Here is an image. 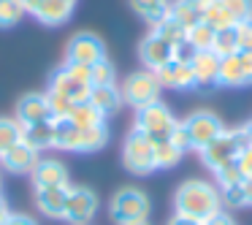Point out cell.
I'll return each mask as SVG.
<instances>
[{
    "mask_svg": "<svg viewBox=\"0 0 252 225\" xmlns=\"http://www.w3.org/2000/svg\"><path fill=\"white\" fill-rule=\"evenodd\" d=\"M222 209V193L206 179H185L174 193V214L206 223Z\"/></svg>",
    "mask_w": 252,
    "mask_h": 225,
    "instance_id": "cell-1",
    "label": "cell"
},
{
    "mask_svg": "<svg viewBox=\"0 0 252 225\" xmlns=\"http://www.w3.org/2000/svg\"><path fill=\"white\" fill-rule=\"evenodd\" d=\"M149 212H152V203L141 187H120L109 201V217L114 220V225L147 223Z\"/></svg>",
    "mask_w": 252,
    "mask_h": 225,
    "instance_id": "cell-2",
    "label": "cell"
},
{
    "mask_svg": "<svg viewBox=\"0 0 252 225\" xmlns=\"http://www.w3.org/2000/svg\"><path fill=\"white\" fill-rule=\"evenodd\" d=\"M247 147H250V141H247L241 125L239 128H230V130L225 128V130L220 133L209 147L201 149V163L214 174V171H220L222 165L233 163V160L239 158V152H241V149H247Z\"/></svg>",
    "mask_w": 252,
    "mask_h": 225,
    "instance_id": "cell-3",
    "label": "cell"
},
{
    "mask_svg": "<svg viewBox=\"0 0 252 225\" xmlns=\"http://www.w3.org/2000/svg\"><path fill=\"white\" fill-rule=\"evenodd\" d=\"M122 165L133 176L155 174L158 171V163H155V141L149 136H144V133H138L136 128H130V133L125 136V144H122Z\"/></svg>",
    "mask_w": 252,
    "mask_h": 225,
    "instance_id": "cell-4",
    "label": "cell"
},
{
    "mask_svg": "<svg viewBox=\"0 0 252 225\" xmlns=\"http://www.w3.org/2000/svg\"><path fill=\"white\" fill-rule=\"evenodd\" d=\"M176 117L163 100H155V103L144 106V109H136V120H133V128L144 136H149L152 141H163V138L171 136V130L176 128Z\"/></svg>",
    "mask_w": 252,
    "mask_h": 225,
    "instance_id": "cell-5",
    "label": "cell"
},
{
    "mask_svg": "<svg viewBox=\"0 0 252 225\" xmlns=\"http://www.w3.org/2000/svg\"><path fill=\"white\" fill-rule=\"evenodd\" d=\"M120 93H122V100H125L127 106H133V109H144V106L160 100L163 87H160L158 73L141 68V71H133L130 76L122 82Z\"/></svg>",
    "mask_w": 252,
    "mask_h": 225,
    "instance_id": "cell-6",
    "label": "cell"
},
{
    "mask_svg": "<svg viewBox=\"0 0 252 225\" xmlns=\"http://www.w3.org/2000/svg\"><path fill=\"white\" fill-rule=\"evenodd\" d=\"M182 125H185L187 138H190V149H198V152L203 147H209L225 130L222 120L214 111H192L187 120H182Z\"/></svg>",
    "mask_w": 252,
    "mask_h": 225,
    "instance_id": "cell-7",
    "label": "cell"
},
{
    "mask_svg": "<svg viewBox=\"0 0 252 225\" xmlns=\"http://www.w3.org/2000/svg\"><path fill=\"white\" fill-rule=\"evenodd\" d=\"M106 57V44L100 35L82 30V33L71 35V41L65 44V63H79V65H90L100 63Z\"/></svg>",
    "mask_w": 252,
    "mask_h": 225,
    "instance_id": "cell-8",
    "label": "cell"
},
{
    "mask_svg": "<svg viewBox=\"0 0 252 225\" xmlns=\"http://www.w3.org/2000/svg\"><path fill=\"white\" fill-rule=\"evenodd\" d=\"M98 214V195H95L90 187H73L71 185V193H68V203H65V220L68 225H87L93 223V217Z\"/></svg>",
    "mask_w": 252,
    "mask_h": 225,
    "instance_id": "cell-9",
    "label": "cell"
},
{
    "mask_svg": "<svg viewBox=\"0 0 252 225\" xmlns=\"http://www.w3.org/2000/svg\"><path fill=\"white\" fill-rule=\"evenodd\" d=\"M138 57H141L147 71H160L165 63L174 60V46H171L168 41H163L158 33L149 30L141 38V44H138Z\"/></svg>",
    "mask_w": 252,
    "mask_h": 225,
    "instance_id": "cell-10",
    "label": "cell"
},
{
    "mask_svg": "<svg viewBox=\"0 0 252 225\" xmlns=\"http://www.w3.org/2000/svg\"><path fill=\"white\" fill-rule=\"evenodd\" d=\"M46 90H49V93H57V95H65V98H71L73 103H82V100H90V90H93V84L76 79L65 65H60L49 76V87Z\"/></svg>",
    "mask_w": 252,
    "mask_h": 225,
    "instance_id": "cell-11",
    "label": "cell"
},
{
    "mask_svg": "<svg viewBox=\"0 0 252 225\" xmlns=\"http://www.w3.org/2000/svg\"><path fill=\"white\" fill-rule=\"evenodd\" d=\"M68 193H71V185L35 187V193H33L35 209H38L44 217H49V220H63V214H65V203H68Z\"/></svg>",
    "mask_w": 252,
    "mask_h": 225,
    "instance_id": "cell-12",
    "label": "cell"
},
{
    "mask_svg": "<svg viewBox=\"0 0 252 225\" xmlns=\"http://www.w3.org/2000/svg\"><path fill=\"white\" fill-rule=\"evenodd\" d=\"M160 79V87L163 90H176V93H187V90L195 87V76H192V68L190 63H182V60H171L165 63L160 71H155Z\"/></svg>",
    "mask_w": 252,
    "mask_h": 225,
    "instance_id": "cell-13",
    "label": "cell"
},
{
    "mask_svg": "<svg viewBox=\"0 0 252 225\" xmlns=\"http://www.w3.org/2000/svg\"><path fill=\"white\" fill-rule=\"evenodd\" d=\"M30 182L33 187H63L71 185L68 182V168L55 158H38L35 168L30 171Z\"/></svg>",
    "mask_w": 252,
    "mask_h": 225,
    "instance_id": "cell-14",
    "label": "cell"
},
{
    "mask_svg": "<svg viewBox=\"0 0 252 225\" xmlns=\"http://www.w3.org/2000/svg\"><path fill=\"white\" fill-rule=\"evenodd\" d=\"M41 155L35 152V149H30L28 144H14L8 152L0 155V165H3V171H8V174H17V176H30V171L35 168V163H38Z\"/></svg>",
    "mask_w": 252,
    "mask_h": 225,
    "instance_id": "cell-15",
    "label": "cell"
},
{
    "mask_svg": "<svg viewBox=\"0 0 252 225\" xmlns=\"http://www.w3.org/2000/svg\"><path fill=\"white\" fill-rule=\"evenodd\" d=\"M22 125H33V122H44L52 120L49 114V103H46V93H28L17 100V111H14Z\"/></svg>",
    "mask_w": 252,
    "mask_h": 225,
    "instance_id": "cell-16",
    "label": "cell"
},
{
    "mask_svg": "<svg viewBox=\"0 0 252 225\" xmlns=\"http://www.w3.org/2000/svg\"><path fill=\"white\" fill-rule=\"evenodd\" d=\"M192 76H195V87H217V76H220V57L212 49L206 52H195L190 60Z\"/></svg>",
    "mask_w": 252,
    "mask_h": 225,
    "instance_id": "cell-17",
    "label": "cell"
},
{
    "mask_svg": "<svg viewBox=\"0 0 252 225\" xmlns=\"http://www.w3.org/2000/svg\"><path fill=\"white\" fill-rule=\"evenodd\" d=\"M52 141H55V122L44 120V122H33V125H22V144H28L35 152H46L52 149Z\"/></svg>",
    "mask_w": 252,
    "mask_h": 225,
    "instance_id": "cell-18",
    "label": "cell"
},
{
    "mask_svg": "<svg viewBox=\"0 0 252 225\" xmlns=\"http://www.w3.org/2000/svg\"><path fill=\"white\" fill-rule=\"evenodd\" d=\"M220 87H228V90H241V87H250L244 76V68H241L239 60V52L228 57H220V76H217Z\"/></svg>",
    "mask_w": 252,
    "mask_h": 225,
    "instance_id": "cell-19",
    "label": "cell"
},
{
    "mask_svg": "<svg viewBox=\"0 0 252 225\" xmlns=\"http://www.w3.org/2000/svg\"><path fill=\"white\" fill-rule=\"evenodd\" d=\"M203 11H206V0H174V3H171V17H174L185 30L201 25Z\"/></svg>",
    "mask_w": 252,
    "mask_h": 225,
    "instance_id": "cell-20",
    "label": "cell"
},
{
    "mask_svg": "<svg viewBox=\"0 0 252 225\" xmlns=\"http://www.w3.org/2000/svg\"><path fill=\"white\" fill-rule=\"evenodd\" d=\"M73 8L76 6L63 3V0H44L38 14H35V19H38L41 25H46V28H63V25H68V19L73 17Z\"/></svg>",
    "mask_w": 252,
    "mask_h": 225,
    "instance_id": "cell-21",
    "label": "cell"
},
{
    "mask_svg": "<svg viewBox=\"0 0 252 225\" xmlns=\"http://www.w3.org/2000/svg\"><path fill=\"white\" fill-rule=\"evenodd\" d=\"M90 103H93L103 117H111V114H117V111L122 109L125 100H122V93H120L117 84H106V87H93L90 90Z\"/></svg>",
    "mask_w": 252,
    "mask_h": 225,
    "instance_id": "cell-22",
    "label": "cell"
},
{
    "mask_svg": "<svg viewBox=\"0 0 252 225\" xmlns=\"http://www.w3.org/2000/svg\"><path fill=\"white\" fill-rule=\"evenodd\" d=\"M55 122V141L52 149H60V152H79V136H82V128L73 125L68 117L63 120H52Z\"/></svg>",
    "mask_w": 252,
    "mask_h": 225,
    "instance_id": "cell-23",
    "label": "cell"
},
{
    "mask_svg": "<svg viewBox=\"0 0 252 225\" xmlns=\"http://www.w3.org/2000/svg\"><path fill=\"white\" fill-rule=\"evenodd\" d=\"M130 8L136 11V17H141L147 25L155 28L160 19L171 14V0H130Z\"/></svg>",
    "mask_w": 252,
    "mask_h": 225,
    "instance_id": "cell-24",
    "label": "cell"
},
{
    "mask_svg": "<svg viewBox=\"0 0 252 225\" xmlns=\"http://www.w3.org/2000/svg\"><path fill=\"white\" fill-rule=\"evenodd\" d=\"M109 144V125H95V128H82V136H79V152L90 155L98 152Z\"/></svg>",
    "mask_w": 252,
    "mask_h": 225,
    "instance_id": "cell-25",
    "label": "cell"
},
{
    "mask_svg": "<svg viewBox=\"0 0 252 225\" xmlns=\"http://www.w3.org/2000/svg\"><path fill=\"white\" fill-rule=\"evenodd\" d=\"M185 152L176 147L171 138H163V141H155V163H158V171H168V168H176L182 163Z\"/></svg>",
    "mask_w": 252,
    "mask_h": 225,
    "instance_id": "cell-26",
    "label": "cell"
},
{
    "mask_svg": "<svg viewBox=\"0 0 252 225\" xmlns=\"http://www.w3.org/2000/svg\"><path fill=\"white\" fill-rule=\"evenodd\" d=\"M68 120H71L73 125H79V128H95V125H103L106 117L100 114V111L95 109L93 103H90V100H82V103H76V106L71 109Z\"/></svg>",
    "mask_w": 252,
    "mask_h": 225,
    "instance_id": "cell-27",
    "label": "cell"
},
{
    "mask_svg": "<svg viewBox=\"0 0 252 225\" xmlns=\"http://www.w3.org/2000/svg\"><path fill=\"white\" fill-rule=\"evenodd\" d=\"M152 33H158L163 41H168V44L174 46V49H176L179 44H185V41H187V30L182 28V25L176 22V19L171 17V14H168L165 19H160L158 25H155V28H152Z\"/></svg>",
    "mask_w": 252,
    "mask_h": 225,
    "instance_id": "cell-28",
    "label": "cell"
},
{
    "mask_svg": "<svg viewBox=\"0 0 252 225\" xmlns=\"http://www.w3.org/2000/svg\"><path fill=\"white\" fill-rule=\"evenodd\" d=\"M22 141V122L17 117H0V155Z\"/></svg>",
    "mask_w": 252,
    "mask_h": 225,
    "instance_id": "cell-29",
    "label": "cell"
},
{
    "mask_svg": "<svg viewBox=\"0 0 252 225\" xmlns=\"http://www.w3.org/2000/svg\"><path fill=\"white\" fill-rule=\"evenodd\" d=\"M212 52H214L217 57H228V55H236V52H239V38H236V25H233V28L214 30Z\"/></svg>",
    "mask_w": 252,
    "mask_h": 225,
    "instance_id": "cell-30",
    "label": "cell"
},
{
    "mask_svg": "<svg viewBox=\"0 0 252 225\" xmlns=\"http://www.w3.org/2000/svg\"><path fill=\"white\" fill-rule=\"evenodd\" d=\"M25 17H28V14L19 6V0H0V30L17 28Z\"/></svg>",
    "mask_w": 252,
    "mask_h": 225,
    "instance_id": "cell-31",
    "label": "cell"
},
{
    "mask_svg": "<svg viewBox=\"0 0 252 225\" xmlns=\"http://www.w3.org/2000/svg\"><path fill=\"white\" fill-rule=\"evenodd\" d=\"M90 84L93 87H106V84H117V68L109 57H103L100 63H95L90 68Z\"/></svg>",
    "mask_w": 252,
    "mask_h": 225,
    "instance_id": "cell-32",
    "label": "cell"
},
{
    "mask_svg": "<svg viewBox=\"0 0 252 225\" xmlns=\"http://www.w3.org/2000/svg\"><path fill=\"white\" fill-rule=\"evenodd\" d=\"M212 41H214V28L206 25V22H201V25H195V28L187 30V44H190L195 52L212 49Z\"/></svg>",
    "mask_w": 252,
    "mask_h": 225,
    "instance_id": "cell-33",
    "label": "cell"
},
{
    "mask_svg": "<svg viewBox=\"0 0 252 225\" xmlns=\"http://www.w3.org/2000/svg\"><path fill=\"white\" fill-rule=\"evenodd\" d=\"M214 182H217L220 193H222V190H230V187H236V185H241V182H244V176H241L239 163L233 160V163L222 165L220 171H214Z\"/></svg>",
    "mask_w": 252,
    "mask_h": 225,
    "instance_id": "cell-34",
    "label": "cell"
},
{
    "mask_svg": "<svg viewBox=\"0 0 252 225\" xmlns=\"http://www.w3.org/2000/svg\"><path fill=\"white\" fill-rule=\"evenodd\" d=\"M46 103H49L52 120H63V117H68V114H71V109L76 106L71 98H65V95H57V93H49V90H46Z\"/></svg>",
    "mask_w": 252,
    "mask_h": 225,
    "instance_id": "cell-35",
    "label": "cell"
},
{
    "mask_svg": "<svg viewBox=\"0 0 252 225\" xmlns=\"http://www.w3.org/2000/svg\"><path fill=\"white\" fill-rule=\"evenodd\" d=\"M225 6V11L230 14V19H233V25L239 22H247V19H252V0H220Z\"/></svg>",
    "mask_w": 252,
    "mask_h": 225,
    "instance_id": "cell-36",
    "label": "cell"
},
{
    "mask_svg": "<svg viewBox=\"0 0 252 225\" xmlns=\"http://www.w3.org/2000/svg\"><path fill=\"white\" fill-rule=\"evenodd\" d=\"M236 38H239V52H252V19L236 25Z\"/></svg>",
    "mask_w": 252,
    "mask_h": 225,
    "instance_id": "cell-37",
    "label": "cell"
},
{
    "mask_svg": "<svg viewBox=\"0 0 252 225\" xmlns=\"http://www.w3.org/2000/svg\"><path fill=\"white\" fill-rule=\"evenodd\" d=\"M222 206H233V209L247 206V201H244V190H241V185L230 187V190H222Z\"/></svg>",
    "mask_w": 252,
    "mask_h": 225,
    "instance_id": "cell-38",
    "label": "cell"
},
{
    "mask_svg": "<svg viewBox=\"0 0 252 225\" xmlns=\"http://www.w3.org/2000/svg\"><path fill=\"white\" fill-rule=\"evenodd\" d=\"M168 138L182 149V152H190V138H187V130H185V125H182V120L176 122V128L171 130V136H168Z\"/></svg>",
    "mask_w": 252,
    "mask_h": 225,
    "instance_id": "cell-39",
    "label": "cell"
},
{
    "mask_svg": "<svg viewBox=\"0 0 252 225\" xmlns=\"http://www.w3.org/2000/svg\"><path fill=\"white\" fill-rule=\"evenodd\" d=\"M236 163H239V168H241V176H244V179H252V147L241 149Z\"/></svg>",
    "mask_w": 252,
    "mask_h": 225,
    "instance_id": "cell-40",
    "label": "cell"
},
{
    "mask_svg": "<svg viewBox=\"0 0 252 225\" xmlns=\"http://www.w3.org/2000/svg\"><path fill=\"white\" fill-rule=\"evenodd\" d=\"M203 225H236V220L230 217V214L225 212V209H220V212H217V214H212V217H209Z\"/></svg>",
    "mask_w": 252,
    "mask_h": 225,
    "instance_id": "cell-41",
    "label": "cell"
},
{
    "mask_svg": "<svg viewBox=\"0 0 252 225\" xmlns=\"http://www.w3.org/2000/svg\"><path fill=\"white\" fill-rule=\"evenodd\" d=\"M6 225H38L30 214H25V212H11L8 214V220H6Z\"/></svg>",
    "mask_w": 252,
    "mask_h": 225,
    "instance_id": "cell-42",
    "label": "cell"
},
{
    "mask_svg": "<svg viewBox=\"0 0 252 225\" xmlns=\"http://www.w3.org/2000/svg\"><path fill=\"white\" fill-rule=\"evenodd\" d=\"M239 60H241V68H244L247 82L252 84V52H239Z\"/></svg>",
    "mask_w": 252,
    "mask_h": 225,
    "instance_id": "cell-43",
    "label": "cell"
},
{
    "mask_svg": "<svg viewBox=\"0 0 252 225\" xmlns=\"http://www.w3.org/2000/svg\"><path fill=\"white\" fill-rule=\"evenodd\" d=\"M41 3H44V0H19V6H22L25 14H30V17H35V14H38Z\"/></svg>",
    "mask_w": 252,
    "mask_h": 225,
    "instance_id": "cell-44",
    "label": "cell"
},
{
    "mask_svg": "<svg viewBox=\"0 0 252 225\" xmlns=\"http://www.w3.org/2000/svg\"><path fill=\"white\" fill-rule=\"evenodd\" d=\"M165 225H203L198 220H190V217H182V214H171V220Z\"/></svg>",
    "mask_w": 252,
    "mask_h": 225,
    "instance_id": "cell-45",
    "label": "cell"
},
{
    "mask_svg": "<svg viewBox=\"0 0 252 225\" xmlns=\"http://www.w3.org/2000/svg\"><path fill=\"white\" fill-rule=\"evenodd\" d=\"M241 190H244L247 206H252V179H244V182H241Z\"/></svg>",
    "mask_w": 252,
    "mask_h": 225,
    "instance_id": "cell-46",
    "label": "cell"
},
{
    "mask_svg": "<svg viewBox=\"0 0 252 225\" xmlns=\"http://www.w3.org/2000/svg\"><path fill=\"white\" fill-rule=\"evenodd\" d=\"M8 214H11V209H8V203L3 201V195H0V225H6Z\"/></svg>",
    "mask_w": 252,
    "mask_h": 225,
    "instance_id": "cell-47",
    "label": "cell"
},
{
    "mask_svg": "<svg viewBox=\"0 0 252 225\" xmlns=\"http://www.w3.org/2000/svg\"><path fill=\"white\" fill-rule=\"evenodd\" d=\"M241 130H244V136H247V141H250V147H252V120H247L244 125H241Z\"/></svg>",
    "mask_w": 252,
    "mask_h": 225,
    "instance_id": "cell-48",
    "label": "cell"
},
{
    "mask_svg": "<svg viewBox=\"0 0 252 225\" xmlns=\"http://www.w3.org/2000/svg\"><path fill=\"white\" fill-rule=\"evenodd\" d=\"M63 3H71V6H76V3H79V0H63Z\"/></svg>",
    "mask_w": 252,
    "mask_h": 225,
    "instance_id": "cell-49",
    "label": "cell"
},
{
    "mask_svg": "<svg viewBox=\"0 0 252 225\" xmlns=\"http://www.w3.org/2000/svg\"><path fill=\"white\" fill-rule=\"evenodd\" d=\"M136 225H149V223H136Z\"/></svg>",
    "mask_w": 252,
    "mask_h": 225,
    "instance_id": "cell-50",
    "label": "cell"
},
{
    "mask_svg": "<svg viewBox=\"0 0 252 225\" xmlns=\"http://www.w3.org/2000/svg\"><path fill=\"white\" fill-rule=\"evenodd\" d=\"M0 195H3V190H0Z\"/></svg>",
    "mask_w": 252,
    "mask_h": 225,
    "instance_id": "cell-51",
    "label": "cell"
}]
</instances>
